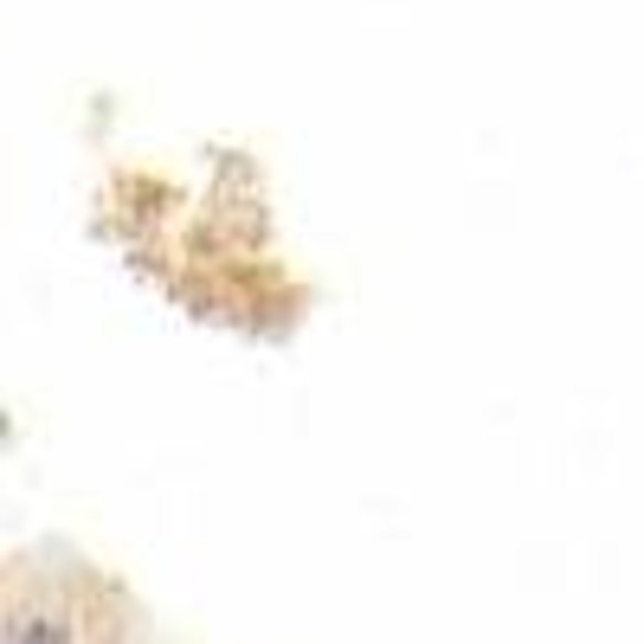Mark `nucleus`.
I'll return each instance as SVG.
<instances>
[{
  "instance_id": "nucleus-1",
  "label": "nucleus",
  "mask_w": 644,
  "mask_h": 644,
  "mask_svg": "<svg viewBox=\"0 0 644 644\" xmlns=\"http://www.w3.org/2000/svg\"><path fill=\"white\" fill-rule=\"evenodd\" d=\"M13 644H65L52 619H13Z\"/></svg>"
}]
</instances>
